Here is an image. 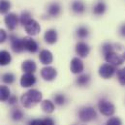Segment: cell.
<instances>
[{
  "mask_svg": "<svg viewBox=\"0 0 125 125\" xmlns=\"http://www.w3.org/2000/svg\"><path fill=\"white\" fill-rule=\"evenodd\" d=\"M84 69L83 63L79 57H74L70 63V70L73 74H81Z\"/></svg>",
  "mask_w": 125,
  "mask_h": 125,
  "instance_id": "9",
  "label": "cell"
},
{
  "mask_svg": "<svg viewBox=\"0 0 125 125\" xmlns=\"http://www.w3.org/2000/svg\"><path fill=\"white\" fill-rule=\"evenodd\" d=\"M27 125H45L44 119H31Z\"/></svg>",
  "mask_w": 125,
  "mask_h": 125,
  "instance_id": "33",
  "label": "cell"
},
{
  "mask_svg": "<svg viewBox=\"0 0 125 125\" xmlns=\"http://www.w3.org/2000/svg\"><path fill=\"white\" fill-rule=\"evenodd\" d=\"M89 81H90L89 75H87V74H82V75H80L77 78L76 83H77V84L79 86H86L89 83Z\"/></svg>",
  "mask_w": 125,
  "mask_h": 125,
  "instance_id": "22",
  "label": "cell"
},
{
  "mask_svg": "<svg viewBox=\"0 0 125 125\" xmlns=\"http://www.w3.org/2000/svg\"><path fill=\"white\" fill-rule=\"evenodd\" d=\"M11 8V3L8 0H0V14H6Z\"/></svg>",
  "mask_w": 125,
  "mask_h": 125,
  "instance_id": "25",
  "label": "cell"
},
{
  "mask_svg": "<svg viewBox=\"0 0 125 125\" xmlns=\"http://www.w3.org/2000/svg\"><path fill=\"white\" fill-rule=\"evenodd\" d=\"M21 69L24 73H29V74H33L36 69H37V66H36V63L34 62L31 59H27L25 61L22 62L21 65Z\"/></svg>",
  "mask_w": 125,
  "mask_h": 125,
  "instance_id": "16",
  "label": "cell"
},
{
  "mask_svg": "<svg viewBox=\"0 0 125 125\" xmlns=\"http://www.w3.org/2000/svg\"><path fill=\"white\" fill-rule=\"evenodd\" d=\"M54 102H55L56 105L62 106V105L65 104V102H66V97L63 94H56L54 96Z\"/></svg>",
  "mask_w": 125,
  "mask_h": 125,
  "instance_id": "30",
  "label": "cell"
},
{
  "mask_svg": "<svg viewBox=\"0 0 125 125\" xmlns=\"http://www.w3.org/2000/svg\"><path fill=\"white\" fill-rule=\"evenodd\" d=\"M123 59H125V52H124V54H123Z\"/></svg>",
  "mask_w": 125,
  "mask_h": 125,
  "instance_id": "38",
  "label": "cell"
},
{
  "mask_svg": "<svg viewBox=\"0 0 125 125\" xmlns=\"http://www.w3.org/2000/svg\"><path fill=\"white\" fill-rule=\"evenodd\" d=\"M7 39V33L4 29H0V44L4 43L5 40Z\"/></svg>",
  "mask_w": 125,
  "mask_h": 125,
  "instance_id": "34",
  "label": "cell"
},
{
  "mask_svg": "<svg viewBox=\"0 0 125 125\" xmlns=\"http://www.w3.org/2000/svg\"><path fill=\"white\" fill-rule=\"evenodd\" d=\"M106 4L104 2H98L93 7V13L97 16H101L106 12Z\"/></svg>",
  "mask_w": 125,
  "mask_h": 125,
  "instance_id": "23",
  "label": "cell"
},
{
  "mask_svg": "<svg viewBox=\"0 0 125 125\" xmlns=\"http://www.w3.org/2000/svg\"><path fill=\"white\" fill-rule=\"evenodd\" d=\"M41 76L45 81H49L52 82L53 81L56 76H57V71L55 68L51 67V66H47L45 68H43L41 70Z\"/></svg>",
  "mask_w": 125,
  "mask_h": 125,
  "instance_id": "6",
  "label": "cell"
},
{
  "mask_svg": "<svg viewBox=\"0 0 125 125\" xmlns=\"http://www.w3.org/2000/svg\"><path fill=\"white\" fill-rule=\"evenodd\" d=\"M76 52L80 57H86L90 52V48L86 43L79 42L76 45Z\"/></svg>",
  "mask_w": 125,
  "mask_h": 125,
  "instance_id": "11",
  "label": "cell"
},
{
  "mask_svg": "<svg viewBox=\"0 0 125 125\" xmlns=\"http://www.w3.org/2000/svg\"><path fill=\"white\" fill-rule=\"evenodd\" d=\"M107 125H122V122L118 117H111L107 121Z\"/></svg>",
  "mask_w": 125,
  "mask_h": 125,
  "instance_id": "31",
  "label": "cell"
},
{
  "mask_svg": "<svg viewBox=\"0 0 125 125\" xmlns=\"http://www.w3.org/2000/svg\"><path fill=\"white\" fill-rule=\"evenodd\" d=\"M4 22L7 26V28L11 31H13L19 22V18L15 13H9L8 15H6L5 19H4Z\"/></svg>",
  "mask_w": 125,
  "mask_h": 125,
  "instance_id": "7",
  "label": "cell"
},
{
  "mask_svg": "<svg viewBox=\"0 0 125 125\" xmlns=\"http://www.w3.org/2000/svg\"><path fill=\"white\" fill-rule=\"evenodd\" d=\"M10 40H11V44H12V49L15 52H21L24 51V47H23V42L22 39H19L18 37L11 35L10 36Z\"/></svg>",
  "mask_w": 125,
  "mask_h": 125,
  "instance_id": "13",
  "label": "cell"
},
{
  "mask_svg": "<svg viewBox=\"0 0 125 125\" xmlns=\"http://www.w3.org/2000/svg\"><path fill=\"white\" fill-rule=\"evenodd\" d=\"M120 34L125 37V24H123V25L120 27Z\"/></svg>",
  "mask_w": 125,
  "mask_h": 125,
  "instance_id": "37",
  "label": "cell"
},
{
  "mask_svg": "<svg viewBox=\"0 0 125 125\" xmlns=\"http://www.w3.org/2000/svg\"><path fill=\"white\" fill-rule=\"evenodd\" d=\"M11 115H12V119L15 121H20L23 118V113L20 109H14L12 111Z\"/></svg>",
  "mask_w": 125,
  "mask_h": 125,
  "instance_id": "24",
  "label": "cell"
},
{
  "mask_svg": "<svg viewBox=\"0 0 125 125\" xmlns=\"http://www.w3.org/2000/svg\"><path fill=\"white\" fill-rule=\"evenodd\" d=\"M42 98H43V95L39 90L30 89L21 97V102L24 108L30 109L36 106L38 103H40L42 101Z\"/></svg>",
  "mask_w": 125,
  "mask_h": 125,
  "instance_id": "1",
  "label": "cell"
},
{
  "mask_svg": "<svg viewBox=\"0 0 125 125\" xmlns=\"http://www.w3.org/2000/svg\"><path fill=\"white\" fill-rule=\"evenodd\" d=\"M35 83H36V77L33 74L29 73H24L20 81V83L22 87H30L35 84Z\"/></svg>",
  "mask_w": 125,
  "mask_h": 125,
  "instance_id": "10",
  "label": "cell"
},
{
  "mask_svg": "<svg viewBox=\"0 0 125 125\" xmlns=\"http://www.w3.org/2000/svg\"><path fill=\"white\" fill-rule=\"evenodd\" d=\"M44 38H45L46 43H48L50 45H53L57 41V32L55 29H52V28L48 29L45 33Z\"/></svg>",
  "mask_w": 125,
  "mask_h": 125,
  "instance_id": "15",
  "label": "cell"
},
{
  "mask_svg": "<svg viewBox=\"0 0 125 125\" xmlns=\"http://www.w3.org/2000/svg\"><path fill=\"white\" fill-rule=\"evenodd\" d=\"M60 11H61V8H60V5L57 3V2H53V3H51L48 7V14L49 16L52 17V18H55L57 17L59 14H60Z\"/></svg>",
  "mask_w": 125,
  "mask_h": 125,
  "instance_id": "17",
  "label": "cell"
},
{
  "mask_svg": "<svg viewBox=\"0 0 125 125\" xmlns=\"http://www.w3.org/2000/svg\"><path fill=\"white\" fill-rule=\"evenodd\" d=\"M10 96H11V91L9 87L6 85H0V102L8 101Z\"/></svg>",
  "mask_w": 125,
  "mask_h": 125,
  "instance_id": "21",
  "label": "cell"
},
{
  "mask_svg": "<svg viewBox=\"0 0 125 125\" xmlns=\"http://www.w3.org/2000/svg\"><path fill=\"white\" fill-rule=\"evenodd\" d=\"M31 20V15H30V13H28V12H22L21 13V17H20V21H21V23L24 26L29 21Z\"/></svg>",
  "mask_w": 125,
  "mask_h": 125,
  "instance_id": "28",
  "label": "cell"
},
{
  "mask_svg": "<svg viewBox=\"0 0 125 125\" xmlns=\"http://www.w3.org/2000/svg\"><path fill=\"white\" fill-rule=\"evenodd\" d=\"M105 59L109 64H111L113 66H119L123 63V60H124L122 56H120L119 54H117L114 51L106 53L105 54Z\"/></svg>",
  "mask_w": 125,
  "mask_h": 125,
  "instance_id": "5",
  "label": "cell"
},
{
  "mask_svg": "<svg viewBox=\"0 0 125 125\" xmlns=\"http://www.w3.org/2000/svg\"><path fill=\"white\" fill-rule=\"evenodd\" d=\"M102 51H103L104 54H106V53H108V52H113V51H114V48H113V46H112L111 44L107 43V44L103 45V47H102Z\"/></svg>",
  "mask_w": 125,
  "mask_h": 125,
  "instance_id": "32",
  "label": "cell"
},
{
  "mask_svg": "<svg viewBox=\"0 0 125 125\" xmlns=\"http://www.w3.org/2000/svg\"><path fill=\"white\" fill-rule=\"evenodd\" d=\"M39 59L42 64L44 65H49L52 62L53 60V56H52V53L48 51V50H43L40 52V54H39Z\"/></svg>",
  "mask_w": 125,
  "mask_h": 125,
  "instance_id": "14",
  "label": "cell"
},
{
  "mask_svg": "<svg viewBox=\"0 0 125 125\" xmlns=\"http://www.w3.org/2000/svg\"><path fill=\"white\" fill-rule=\"evenodd\" d=\"M89 34V31L88 29L85 27V26H80L78 29H77V36L81 39H84L88 36Z\"/></svg>",
  "mask_w": 125,
  "mask_h": 125,
  "instance_id": "26",
  "label": "cell"
},
{
  "mask_svg": "<svg viewBox=\"0 0 125 125\" xmlns=\"http://www.w3.org/2000/svg\"><path fill=\"white\" fill-rule=\"evenodd\" d=\"M24 28H25V31L27 32L29 35H31V36L37 35L40 32V30H41V27H40V24L38 23V21L33 20V19H31L24 25Z\"/></svg>",
  "mask_w": 125,
  "mask_h": 125,
  "instance_id": "8",
  "label": "cell"
},
{
  "mask_svg": "<svg viewBox=\"0 0 125 125\" xmlns=\"http://www.w3.org/2000/svg\"><path fill=\"white\" fill-rule=\"evenodd\" d=\"M72 10L77 14H83L85 11V5L82 1H74L72 3Z\"/></svg>",
  "mask_w": 125,
  "mask_h": 125,
  "instance_id": "20",
  "label": "cell"
},
{
  "mask_svg": "<svg viewBox=\"0 0 125 125\" xmlns=\"http://www.w3.org/2000/svg\"><path fill=\"white\" fill-rule=\"evenodd\" d=\"M79 117L83 122H89L97 117V113L92 107H83L79 111Z\"/></svg>",
  "mask_w": 125,
  "mask_h": 125,
  "instance_id": "2",
  "label": "cell"
},
{
  "mask_svg": "<svg viewBox=\"0 0 125 125\" xmlns=\"http://www.w3.org/2000/svg\"><path fill=\"white\" fill-rule=\"evenodd\" d=\"M117 79L121 85H125V67L117 70Z\"/></svg>",
  "mask_w": 125,
  "mask_h": 125,
  "instance_id": "29",
  "label": "cell"
},
{
  "mask_svg": "<svg viewBox=\"0 0 125 125\" xmlns=\"http://www.w3.org/2000/svg\"><path fill=\"white\" fill-rule=\"evenodd\" d=\"M12 61V56L7 51H0V66H6Z\"/></svg>",
  "mask_w": 125,
  "mask_h": 125,
  "instance_id": "18",
  "label": "cell"
},
{
  "mask_svg": "<svg viewBox=\"0 0 125 125\" xmlns=\"http://www.w3.org/2000/svg\"><path fill=\"white\" fill-rule=\"evenodd\" d=\"M18 102V98H17V96H15V95H11L10 96V98L8 99V103L10 104V105H15L16 103Z\"/></svg>",
  "mask_w": 125,
  "mask_h": 125,
  "instance_id": "35",
  "label": "cell"
},
{
  "mask_svg": "<svg viewBox=\"0 0 125 125\" xmlns=\"http://www.w3.org/2000/svg\"><path fill=\"white\" fill-rule=\"evenodd\" d=\"M98 109H99L100 113L106 116H112L115 112V108L114 104L105 99H102L99 101Z\"/></svg>",
  "mask_w": 125,
  "mask_h": 125,
  "instance_id": "3",
  "label": "cell"
},
{
  "mask_svg": "<svg viewBox=\"0 0 125 125\" xmlns=\"http://www.w3.org/2000/svg\"><path fill=\"white\" fill-rule=\"evenodd\" d=\"M44 123H45V125H55L53 119H52V118H50V117L45 118V119H44Z\"/></svg>",
  "mask_w": 125,
  "mask_h": 125,
  "instance_id": "36",
  "label": "cell"
},
{
  "mask_svg": "<svg viewBox=\"0 0 125 125\" xmlns=\"http://www.w3.org/2000/svg\"><path fill=\"white\" fill-rule=\"evenodd\" d=\"M22 42H23L24 50H26L27 52L34 53L38 51V44L36 43L35 40L32 39L31 37H24L22 39Z\"/></svg>",
  "mask_w": 125,
  "mask_h": 125,
  "instance_id": "12",
  "label": "cell"
},
{
  "mask_svg": "<svg viewBox=\"0 0 125 125\" xmlns=\"http://www.w3.org/2000/svg\"><path fill=\"white\" fill-rule=\"evenodd\" d=\"M41 109L47 114H52L54 112V104L50 100H44L41 102Z\"/></svg>",
  "mask_w": 125,
  "mask_h": 125,
  "instance_id": "19",
  "label": "cell"
},
{
  "mask_svg": "<svg viewBox=\"0 0 125 125\" xmlns=\"http://www.w3.org/2000/svg\"><path fill=\"white\" fill-rule=\"evenodd\" d=\"M15 76L12 73H6L2 76V81L7 84H12L15 82Z\"/></svg>",
  "mask_w": 125,
  "mask_h": 125,
  "instance_id": "27",
  "label": "cell"
},
{
  "mask_svg": "<svg viewBox=\"0 0 125 125\" xmlns=\"http://www.w3.org/2000/svg\"><path fill=\"white\" fill-rule=\"evenodd\" d=\"M115 73V66L106 63L100 66L99 68V75L100 77H102L103 79H110L114 76V74Z\"/></svg>",
  "mask_w": 125,
  "mask_h": 125,
  "instance_id": "4",
  "label": "cell"
}]
</instances>
